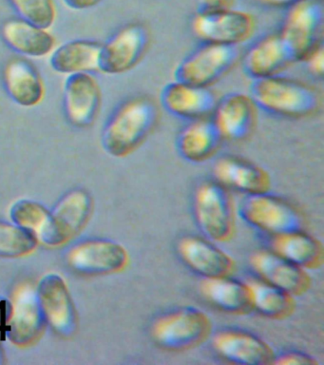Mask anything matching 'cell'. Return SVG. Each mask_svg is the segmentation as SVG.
I'll return each mask as SVG.
<instances>
[{
	"label": "cell",
	"mask_w": 324,
	"mask_h": 365,
	"mask_svg": "<svg viewBox=\"0 0 324 365\" xmlns=\"http://www.w3.org/2000/svg\"><path fill=\"white\" fill-rule=\"evenodd\" d=\"M68 265L83 275H108L126 269L129 253L123 245L110 240L92 239L78 242L66 254Z\"/></svg>",
	"instance_id": "obj_11"
},
{
	"label": "cell",
	"mask_w": 324,
	"mask_h": 365,
	"mask_svg": "<svg viewBox=\"0 0 324 365\" xmlns=\"http://www.w3.org/2000/svg\"><path fill=\"white\" fill-rule=\"evenodd\" d=\"M0 356H1V348H0Z\"/></svg>",
	"instance_id": "obj_37"
},
{
	"label": "cell",
	"mask_w": 324,
	"mask_h": 365,
	"mask_svg": "<svg viewBox=\"0 0 324 365\" xmlns=\"http://www.w3.org/2000/svg\"><path fill=\"white\" fill-rule=\"evenodd\" d=\"M323 42L318 43L301 62L306 66L309 73L315 77H323L324 74V47Z\"/></svg>",
	"instance_id": "obj_32"
},
{
	"label": "cell",
	"mask_w": 324,
	"mask_h": 365,
	"mask_svg": "<svg viewBox=\"0 0 324 365\" xmlns=\"http://www.w3.org/2000/svg\"><path fill=\"white\" fill-rule=\"evenodd\" d=\"M102 104V91L92 73L68 76L63 86V110L73 127H90L98 118Z\"/></svg>",
	"instance_id": "obj_13"
},
{
	"label": "cell",
	"mask_w": 324,
	"mask_h": 365,
	"mask_svg": "<svg viewBox=\"0 0 324 365\" xmlns=\"http://www.w3.org/2000/svg\"><path fill=\"white\" fill-rule=\"evenodd\" d=\"M324 11L320 0H304L287 9L280 34L295 62L300 61L323 42Z\"/></svg>",
	"instance_id": "obj_7"
},
{
	"label": "cell",
	"mask_w": 324,
	"mask_h": 365,
	"mask_svg": "<svg viewBox=\"0 0 324 365\" xmlns=\"http://www.w3.org/2000/svg\"><path fill=\"white\" fill-rule=\"evenodd\" d=\"M240 213L249 224L272 236L303 230L305 225V218L297 207L268 192L246 195Z\"/></svg>",
	"instance_id": "obj_6"
},
{
	"label": "cell",
	"mask_w": 324,
	"mask_h": 365,
	"mask_svg": "<svg viewBox=\"0 0 324 365\" xmlns=\"http://www.w3.org/2000/svg\"><path fill=\"white\" fill-rule=\"evenodd\" d=\"M14 222L24 228L42 242L51 221V212L38 202L22 200L14 205L11 210Z\"/></svg>",
	"instance_id": "obj_29"
},
{
	"label": "cell",
	"mask_w": 324,
	"mask_h": 365,
	"mask_svg": "<svg viewBox=\"0 0 324 365\" xmlns=\"http://www.w3.org/2000/svg\"><path fill=\"white\" fill-rule=\"evenodd\" d=\"M249 262L261 279L293 297L303 295L311 287V278L305 269L281 258L272 250L256 251L250 256Z\"/></svg>",
	"instance_id": "obj_20"
},
{
	"label": "cell",
	"mask_w": 324,
	"mask_h": 365,
	"mask_svg": "<svg viewBox=\"0 0 324 365\" xmlns=\"http://www.w3.org/2000/svg\"><path fill=\"white\" fill-rule=\"evenodd\" d=\"M258 4L269 9H289L304 0H255Z\"/></svg>",
	"instance_id": "obj_36"
},
{
	"label": "cell",
	"mask_w": 324,
	"mask_h": 365,
	"mask_svg": "<svg viewBox=\"0 0 324 365\" xmlns=\"http://www.w3.org/2000/svg\"><path fill=\"white\" fill-rule=\"evenodd\" d=\"M38 240L18 225L0 222V257L19 258L36 250Z\"/></svg>",
	"instance_id": "obj_30"
},
{
	"label": "cell",
	"mask_w": 324,
	"mask_h": 365,
	"mask_svg": "<svg viewBox=\"0 0 324 365\" xmlns=\"http://www.w3.org/2000/svg\"><path fill=\"white\" fill-rule=\"evenodd\" d=\"M158 119L159 108L150 97L127 99L108 119L102 133V147L115 158L130 156L149 138Z\"/></svg>",
	"instance_id": "obj_1"
},
{
	"label": "cell",
	"mask_w": 324,
	"mask_h": 365,
	"mask_svg": "<svg viewBox=\"0 0 324 365\" xmlns=\"http://www.w3.org/2000/svg\"><path fill=\"white\" fill-rule=\"evenodd\" d=\"M250 90L258 108L276 116L308 118L321 108L320 94L314 87L281 74L253 80Z\"/></svg>",
	"instance_id": "obj_2"
},
{
	"label": "cell",
	"mask_w": 324,
	"mask_h": 365,
	"mask_svg": "<svg viewBox=\"0 0 324 365\" xmlns=\"http://www.w3.org/2000/svg\"><path fill=\"white\" fill-rule=\"evenodd\" d=\"M209 317L195 308H181L153 322L150 334L164 350L183 352L204 344L211 334Z\"/></svg>",
	"instance_id": "obj_3"
},
{
	"label": "cell",
	"mask_w": 324,
	"mask_h": 365,
	"mask_svg": "<svg viewBox=\"0 0 324 365\" xmlns=\"http://www.w3.org/2000/svg\"><path fill=\"white\" fill-rule=\"evenodd\" d=\"M252 310L273 319L288 318L294 313L296 302L292 295L263 281L251 279L246 282Z\"/></svg>",
	"instance_id": "obj_28"
},
{
	"label": "cell",
	"mask_w": 324,
	"mask_h": 365,
	"mask_svg": "<svg viewBox=\"0 0 324 365\" xmlns=\"http://www.w3.org/2000/svg\"><path fill=\"white\" fill-rule=\"evenodd\" d=\"M19 19L38 27L49 29L55 24L58 10L53 0H9Z\"/></svg>",
	"instance_id": "obj_31"
},
{
	"label": "cell",
	"mask_w": 324,
	"mask_h": 365,
	"mask_svg": "<svg viewBox=\"0 0 324 365\" xmlns=\"http://www.w3.org/2000/svg\"><path fill=\"white\" fill-rule=\"evenodd\" d=\"M221 140L209 118L187 122L178 134L177 150L183 158L192 163H203L218 153Z\"/></svg>",
	"instance_id": "obj_24"
},
{
	"label": "cell",
	"mask_w": 324,
	"mask_h": 365,
	"mask_svg": "<svg viewBox=\"0 0 324 365\" xmlns=\"http://www.w3.org/2000/svg\"><path fill=\"white\" fill-rule=\"evenodd\" d=\"M258 107L252 97L230 93L218 100L210 119L223 141H241L253 133L257 123Z\"/></svg>",
	"instance_id": "obj_14"
},
{
	"label": "cell",
	"mask_w": 324,
	"mask_h": 365,
	"mask_svg": "<svg viewBox=\"0 0 324 365\" xmlns=\"http://www.w3.org/2000/svg\"><path fill=\"white\" fill-rule=\"evenodd\" d=\"M160 101L167 113L192 121L209 118L218 99L209 88L174 80L162 90Z\"/></svg>",
	"instance_id": "obj_16"
},
{
	"label": "cell",
	"mask_w": 324,
	"mask_h": 365,
	"mask_svg": "<svg viewBox=\"0 0 324 365\" xmlns=\"http://www.w3.org/2000/svg\"><path fill=\"white\" fill-rule=\"evenodd\" d=\"M194 212L199 227L213 241L229 242L234 236L231 198L226 188L217 182H203L196 188Z\"/></svg>",
	"instance_id": "obj_5"
},
{
	"label": "cell",
	"mask_w": 324,
	"mask_h": 365,
	"mask_svg": "<svg viewBox=\"0 0 324 365\" xmlns=\"http://www.w3.org/2000/svg\"><path fill=\"white\" fill-rule=\"evenodd\" d=\"M235 0H196L198 11H214L232 7Z\"/></svg>",
	"instance_id": "obj_34"
},
{
	"label": "cell",
	"mask_w": 324,
	"mask_h": 365,
	"mask_svg": "<svg viewBox=\"0 0 324 365\" xmlns=\"http://www.w3.org/2000/svg\"><path fill=\"white\" fill-rule=\"evenodd\" d=\"M92 210L93 200L86 191H70L51 212L49 228L41 242L51 247L67 244L86 227Z\"/></svg>",
	"instance_id": "obj_12"
},
{
	"label": "cell",
	"mask_w": 324,
	"mask_h": 365,
	"mask_svg": "<svg viewBox=\"0 0 324 365\" xmlns=\"http://www.w3.org/2000/svg\"><path fill=\"white\" fill-rule=\"evenodd\" d=\"M1 36L8 47L30 58L51 56L56 48V37L48 29L38 27L19 17L4 23Z\"/></svg>",
	"instance_id": "obj_23"
},
{
	"label": "cell",
	"mask_w": 324,
	"mask_h": 365,
	"mask_svg": "<svg viewBox=\"0 0 324 365\" xmlns=\"http://www.w3.org/2000/svg\"><path fill=\"white\" fill-rule=\"evenodd\" d=\"M202 295L217 309L231 315H244L252 310L246 282L230 277L204 278L199 287Z\"/></svg>",
	"instance_id": "obj_27"
},
{
	"label": "cell",
	"mask_w": 324,
	"mask_h": 365,
	"mask_svg": "<svg viewBox=\"0 0 324 365\" xmlns=\"http://www.w3.org/2000/svg\"><path fill=\"white\" fill-rule=\"evenodd\" d=\"M38 293L47 325L59 336H72L78 327V316L64 279L56 274L45 276Z\"/></svg>",
	"instance_id": "obj_15"
},
{
	"label": "cell",
	"mask_w": 324,
	"mask_h": 365,
	"mask_svg": "<svg viewBox=\"0 0 324 365\" xmlns=\"http://www.w3.org/2000/svg\"><path fill=\"white\" fill-rule=\"evenodd\" d=\"M7 334L12 344L29 347L36 344L47 327L38 287L24 282L14 291L7 319Z\"/></svg>",
	"instance_id": "obj_10"
},
{
	"label": "cell",
	"mask_w": 324,
	"mask_h": 365,
	"mask_svg": "<svg viewBox=\"0 0 324 365\" xmlns=\"http://www.w3.org/2000/svg\"><path fill=\"white\" fill-rule=\"evenodd\" d=\"M177 251L184 264L204 278L230 277L237 267L232 257L200 237H184Z\"/></svg>",
	"instance_id": "obj_21"
},
{
	"label": "cell",
	"mask_w": 324,
	"mask_h": 365,
	"mask_svg": "<svg viewBox=\"0 0 324 365\" xmlns=\"http://www.w3.org/2000/svg\"><path fill=\"white\" fill-rule=\"evenodd\" d=\"M101 45L89 39L64 43L51 53V68L56 73L66 76L98 71Z\"/></svg>",
	"instance_id": "obj_25"
},
{
	"label": "cell",
	"mask_w": 324,
	"mask_h": 365,
	"mask_svg": "<svg viewBox=\"0 0 324 365\" xmlns=\"http://www.w3.org/2000/svg\"><path fill=\"white\" fill-rule=\"evenodd\" d=\"M102 1L103 0H63L65 6L73 11L89 10Z\"/></svg>",
	"instance_id": "obj_35"
},
{
	"label": "cell",
	"mask_w": 324,
	"mask_h": 365,
	"mask_svg": "<svg viewBox=\"0 0 324 365\" xmlns=\"http://www.w3.org/2000/svg\"><path fill=\"white\" fill-rule=\"evenodd\" d=\"M271 250L281 258L305 270L317 269L323 264V245L303 230L272 236Z\"/></svg>",
	"instance_id": "obj_26"
},
{
	"label": "cell",
	"mask_w": 324,
	"mask_h": 365,
	"mask_svg": "<svg viewBox=\"0 0 324 365\" xmlns=\"http://www.w3.org/2000/svg\"><path fill=\"white\" fill-rule=\"evenodd\" d=\"M272 364H281V365H311L318 364V361H315L313 356L306 355L304 353L300 352H288L284 353L280 356H275L274 361Z\"/></svg>",
	"instance_id": "obj_33"
},
{
	"label": "cell",
	"mask_w": 324,
	"mask_h": 365,
	"mask_svg": "<svg viewBox=\"0 0 324 365\" xmlns=\"http://www.w3.org/2000/svg\"><path fill=\"white\" fill-rule=\"evenodd\" d=\"M293 62L295 60L278 31L256 40L243 56L244 73L253 80L278 76Z\"/></svg>",
	"instance_id": "obj_18"
},
{
	"label": "cell",
	"mask_w": 324,
	"mask_h": 365,
	"mask_svg": "<svg viewBox=\"0 0 324 365\" xmlns=\"http://www.w3.org/2000/svg\"><path fill=\"white\" fill-rule=\"evenodd\" d=\"M8 96L23 108L41 105L46 96V86L36 66L23 57L8 60L2 73Z\"/></svg>",
	"instance_id": "obj_22"
},
{
	"label": "cell",
	"mask_w": 324,
	"mask_h": 365,
	"mask_svg": "<svg viewBox=\"0 0 324 365\" xmlns=\"http://www.w3.org/2000/svg\"><path fill=\"white\" fill-rule=\"evenodd\" d=\"M190 30L202 43L238 47L254 34L256 20L249 11L232 7L197 11L190 21Z\"/></svg>",
	"instance_id": "obj_4"
},
{
	"label": "cell",
	"mask_w": 324,
	"mask_h": 365,
	"mask_svg": "<svg viewBox=\"0 0 324 365\" xmlns=\"http://www.w3.org/2000/svg\"><path fill=\"white\" fill-rule=\"evenodd\" d=\"M239 56L238 47L202 43L179 63L174 80L210 88L234 67Z\"/></svg>",
	"instance_id": "obj_8"
},
{
	"label": "cell",
	"mask_w": 324,
	"mask_h": 365,
	"mask_svg": "<svg viewBox=\"0 0 324 365\" xmlns=\"http://www.w3.org/2000/svg\"><path fill=\"white\" fill-rule=\"evenodd\" d=\"M212 347L221 358L236 364H272L275 359L272 348L266 341L243 330L219 331L213 336Z\"/></svg>",
	"instance_id": "obj_17"
},
{
	"label": "cell",
	"mask_w": 324,
	"mask_h": 365,
	"mask_svg": "<svg viewBox=\"0 0 324 365\" xmlns=\"http://www.w3.org/2000/svg\"><path fill=\"white\" fill-rule=\"evenodd\" d=\"M149 29L142 23H130L116 31L101 45L98 71L120 76L133 70L149 48Z\"/></svg>",
	"instance_id": "obj_9"
},
{
	"label": "cell",
	"mask_w": 324,
	"mask_h": 365,
	"mask_svg": "<svg viewBox=\"0 0 324 365\" xmlns=\"http://www.w3.org/2000/svg\"><path fill=\"white\" fill-rule=\"evenodd\" d=\"M214 181L227 190L253 195L268 192L271 178L263 168L241 157H221L213 165Z\"/></svg>",
	"instance_id": "obj_19"
}]
</instances>
